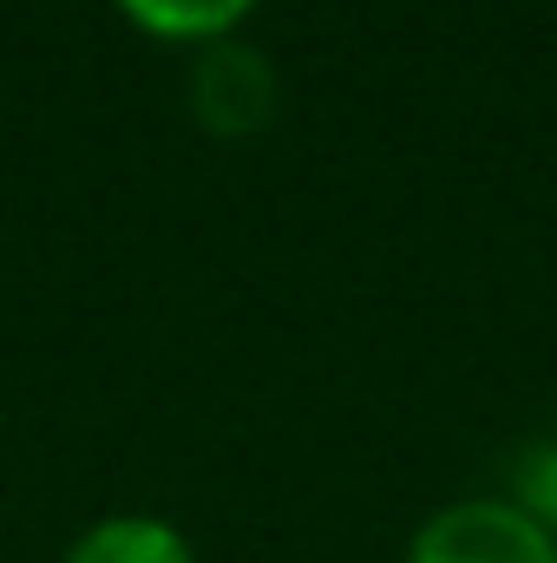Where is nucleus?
<instances>
[{"mask_svg":"<svg viewBox=\"0 0 557 563\" xmlns=\"http://www.w3.org/2000/svg\"><path fill=\"white\" fill-rule=\"evenodd\" d=\"M401 563H557V544L512 498H452L407 538Z\"/></svg>","mask_w":557,"mask_h":563,"instance_id":"1","label":"nucleus"},{"mask_svg":"<svg viewBox=\"0 0 557 563\" xmlns=\"http://www.w3.org/2000/svg\"><path fill=\"white\" fill-rule=\"evenodd\" d=\"M190 112L204 132L217 139H243V132H263L276 119V66L243 46V40H217V46H197V66H190Z\"/></svg>","mask_w":557,"mask_h":563,"instance_id":"2","label":"nucleus"},{"mask_svg":"<svg viewBox=\"0 0 557 563\" xmlns=\"http://www.w3.org/2000/svg\"><path fill=\"white\" fill-rule=\"evenodd\" d=\"M59 563H197L190 538L171 525V518H151V511H112L99 525H86Z\"/></svg>","mask_w":557,"mask_h":563,"instance_id":"3","label":"nucleus"},{"mask_svg":"<svg viewBox=\"0 0 557 563\" xmlns=\"http://www.w3.org/2000/svg\"><path fill=\"white\" fill-rule=\"evenodd\" d=\"M263 0H119V13L151 33V40H171V46H217V40H237V26L256 13Z\"/></svg>","mask_w":557,"mask_h":563,"instance_id":"4","label":"nucleus"},{"mask_svg":"<svg viewBox=\"0 0 557 563\" xmlns=\"http://www.w3.org/2000/svg\"><path fill=\"white\" fill-rule=\"evenodd\" d=\"M499 498H512L545 538L557 544V432L545 439H532L518 459H512V472H505V492Z\"/></svg>","mask_w":557,"mask_h":563,"instance_id":"5","label":"nucleus"}]
</instances>
